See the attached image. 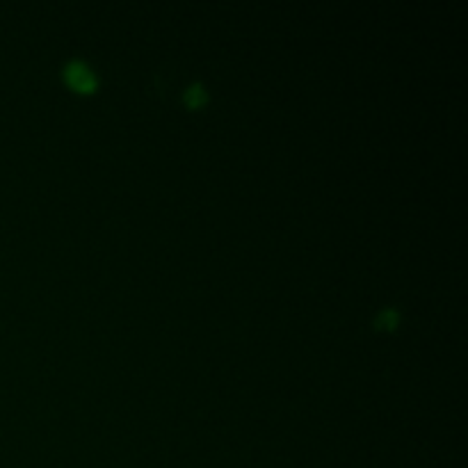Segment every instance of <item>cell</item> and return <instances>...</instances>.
<instances>
[{
	"mask_svg": "<svg viewBox=\"0 0 468 468\" xmlns=\"http://www.w3.org/2000/svg\"><path fill=\"white\" fill-rule=\"evenodd\" d=\"M67 78H69V82H71V85L80 91H91L96 87V76L91 73V69L87 67L85 62H80V59H73V62H69Z\"/></svg>",
	"mask_w": 468,
	"mask_h": 468,
	"instance_id": "6da1fadb",
	"label": "cell"
},
{
	"mask_svg": "<svg viewBox=\"0 0 468 468\" xmlns=\"http://www.w3.org/2000/svg\"><path fill=\"white\" fill-rule=\"evenodd\" d=\"M186 101L190 105L204 103V101H206L204 87H201V85H190V87H187V90H186Z\"/></svg>",
	"mask_w": 468,
	"mask_h": 468,
	"instance_id": "7a4b0ae2",
	"label": "cell"
},
{
	"mask_svg": "<svg viewBox=\"0 0 468 468\" xmlns=\"http://www.w3.org/2000/svg\"><path fill=\"white\" fill-rule=\"evenodd\" d=\"M398 323V314L393 309H387V311H382V315H379L378 318V324L379 327H393V324Z\"/></svg>",
	"mask_w": 468,
	"mask_h": 468,
	"instance_id": "3957f363",
	"label": "cell"
}]
</instances>
